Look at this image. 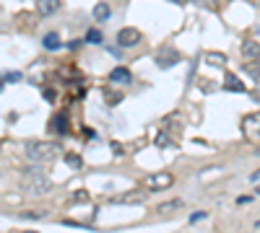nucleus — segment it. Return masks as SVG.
Masks as SVG:
<instances>
[{
    "mask_svg": "<svg viewBox=\"0 0 260 233\" xmlns=\"http://www.w3.org/2000/svg\"><path fill=\"white\" fill-rule=\"evenodd\" d=\"M242 55L250 57V60H257V42H247L242 47Z\"/></svg>",
    "mask_w": 260,
    "mask_h": 233,
    "instance_id": "ddd939ff",
    "label": "nucleus"
},
{
    "mask_svg": "<svg viewBox=\"0 0 260 233\" xmlns=\"http://www.w3.org/2000/svg\"><path fill=\"white\" fill-rule=\"evenodd\" d=\"M255 199V194H250V197H239L237 202H239V205H247V202H252Z\"/></svg>",
    "mask_w": 260,
    "mask_h": 233,
    "instance_id": "a878e982",
    "label": "nucleus"
},
{
    "mask_svg": "<svg viewBox=\"0 0 260 233\" xmlns=\"http://www.w3.org/2000/svg\"><path fill=\"white\" fill-rule=\"evenodd\" d=\"M102 39H104V37H102L99 29H91L89 34H86V42H89V44H102Z\"/></svg>",
    "mask_w": 260,
    "mask_h": 233,
    "instance_id": "4468645a",
    "label": "nucleus"
},
{
    "mask_svg": "<svg viewBox=\"0 0 260 233\" xmlns=\"http://www.w3.org/2000/svg\"><path fill=\"white\" fill-rule=\"evenodd\" d=\"M42 93H44V99H47V101H50V104H52V101H55V99H57V96H55V88H44V91H42Z\"/></svg>",
    "mask_w": 260,
    "mask_h": 233,
    "instance_id": "5701e85b",
    "label": "nucleus"
},
{
    "mask_svg": "<svg viewBox=\"0 0 260 233\" xmlns=\"http://www.w3.org/2000/svg\"><path fill=\"white\" fill-rule=\"evenodd\" d=\"M156 145H159V148H166V145H172L169 135H166V132H159V135H156Z\"/></svg>",
    "mask_w": 260,
    "mask_h": 233,
    "instance_id": "a211bd4d",
    "label": "nucleus"
},
{
    "mask_svg": "<svg viewBox=\"0 0 260 233\" xmlns=\"http://www.w3.org/2000/svg\"><path fill=\"white\" fill-rule=\"evenodd\" d=\"M60 153V145L55 143H42V140H29L26 143V158L34 163H47Z\"/></svg>",
    "mask_w": 260,
    "mask_h": 233,
    "instance_id": "f03ea898",
    "label": "nucleus"
},
{
    "mask_svg": "<svg viewBox=\"0 0 260 233\" xmlns=\"http://www.w3.org/2000/svg\"><path fill=\"white\" fill-rule=\"evenodd\" d=\"M112 150H115V155H122V145L120 143H112Z\"/></svg>",
    "mask_w": 260,
    "mask_h": 233,
    "instance_id": "bb28decb",
    "label": "nucleus"
},
{
    "mask_svg": "<svg viewBox=\"0 0 260 233\" xmlns=\"http://www.w3.org/2000/svg\"><path fill=\"white\" fill-rule=\"evenodd\" d=\"M104 99H107V104H120L122 101V93H112L110 88L104 91Z\"/></svg>",
    "mask_w": 260,
    "mask_h": 233,
    "instance_id": "dca6fc26",
    "label": "nucleus"
},
{
    "mask_svg": "<svg viewBox=\"0 0 260 233\" xmlns=\"http://www.w3.org/2000/svg\"><path fill=\"white\" fill-rule=\"evenodd\" d=\"M50 132H55V135H68V114H55L52 117V122H50Z\"/></svg>",
    "mask_w": 260,
    "mask_h": 233,
    "instance_id": "0eeeda50",
    "label": "nucleus"
},
{
    "mask_svg": "<svg viewBox=\"0 0 260 233\" xmlns=\"http://www.w3.org/2000/svg\"><path fill=\"white\" fill-rule=\"evenodd\" d=\"M177 62H180V52H177V50H161V52L156 55V65H159L161 70L177 65Z\"/></svg>",
    "mask_w": 260,
    "mask_h": 233,
    "instance_id": "39448f33",
    "label": "nucleus"
},
{
    "mask_svg": "<svg viewBox=\"0 0 260 233\" xmlns=\"http://www.w3.org/2000/svg\"><path fill=\"white\" fill-rule=\"evenodd\" d=\"M138 42H141V31L133 29V26H125L117 34V44L120 47H133V44H138Z\"/></svg>",
    "mask_w": 260,
    "mask_h": 233,
    "instance_id": "20e7f679",
    "label": "nucleus"
},
{
    "mask_svg": "<svg viewBox=\"0 0 260 233\" xmlns=\"http://www.w3.org/2000/svg\"><path fill=\"white\" fill-rule=\"evenodd\" d=\"M133 81V73L128 68H115L110 73V83H120V86H128Z\"/></svg>",
    "mask_w": 260,
    "mask_h": 233,
    "instance_id": "6e6552de",
    "label": "nucleus"
},
{
    "mask_svg": "<svg viewBox=\"0 0 260 233\" xmlns=\"http://www.w3.org/2000/svg\"><path fill=\"white\" fill-rule=\"evenodd\" d=\"M224 86H226L229 91H234V93H244V83L239 81L234 73H229V70H226V75H224Z\"/></svg>",
    "mask_w": 260,
    "mask_h": 233,
    "instance_id": "1a4fd4ad",
    "label": "nucleus"
},
{
    "mask_svg": "<svg viewBox=\"0 0 260 233\" xmlns=\"http://www.w3.org/2000/svg\"><path fill=\"white\" fill-rule=\"evenodd\" d=\"M110 16H112V8L107 6V3H99V6L94 8V19H97L99 24H104V21H110Z\"/></svg>",
    "mask_w": 260,
    "mask_h": 233,
    "instance_id": "9d476101",
    "label": "nucleus"
},
{
    "mask_svg": "<svg viewBox=\"0 0 260 233\" xmlns=\"http://www.w3.org/2000/svg\"><path fill=\"white\" fill-rule=\"evenodd\" d=\"M60 0H37V13L42 16V19H47V16H55L60 11Z\"/></svg>",
    "mask_w": 260,
    "mask_h": 233,
    "instance_id": "423d86ee",
    "label": "nucleus"
},
{
    "mask_svg": "<svg viewBox=\"0 0 260 233\" xmlns=\"http://www.w3.org/2000/svg\"><path fill=\"white\" fill-rule=\"evenodd\" d=\"M21 186L29 194H42V192L50 189V179L44 176L42 166L39 168H24L21 171Z\"/></svg>",
    "mask_w": 260,
    "mask_h": 233,
    "instance_id": "f257e3e1",
    "label": "nucleus"
},
{
    "mask_svg": "<svg viewBox=\"0 0 260 233\" xmlns=\"http://www.w3.org/2000/svg\"><path fill=\"white\" fill-rule=\"evenodd\" d=\"M24 233H37V230H24Z\"/></svg>",
    "mask_w": 260,
    "mask_h": 233,
    "instance_id": "c756f323",
    "label": "nucleus"
},
{
    "mask_svg": "<svg viewBox=\"0 0 260 233\" xmlns=\"http://www.w3.org/2000/svg\"><path fill=\"white\" fill-rule=\"evenodd\" d=\"M180 3H185V0H180Z\"/></svg>",
    "mask_w": 260,
    "mask_h": 233,
    "instance_id": "7c9ffc66",
    "label": "nucleus"
},
{
    "mask_svg": "<svg viewBox=\"0 0 260 233\" xmlns=\"http://www.w3.org/2000/svg\"><path fill=\"white\" fill-rule=\"evenodd\" d=\"M42 44H44V50H50V52H55V50H60V37L55 34V31H50V34H44Z\"/></svg>",
    "mask_w": 260,
    "mask_h": 233,
    "instance_id": "9b49d317",
    "label": "nucleus"
},
{
    "mask_svg": "<svg viewBox=\"0 0 260 233\" xmlns=\"http://www.w3.org/2000/svg\"><path fill=\"white\" fill-rule=\"evenodd\" d=\"M203 217H208V212L198 210V212H193V215H190V223H198V220H203Z\"/></svg>",
    "mask_w": 260,
    "mask_h": 233,
    "instance_id": "aec40b11",
    "label": "nucleus"
},
{
    "mask_svg": "<svg viewBox=\"0 0 260 233\" xmlns=\"http://www.w3.org/2000/svg\"><path fill=\"white\" fill-rule=\"evenodd\" d=\"M6 81H11V83H19V81H21V73H8V75H6Z\"/></svg>",
    "mask_w": 260,
    "mask_h": 233,
    "instance_id": "b1692460",
    "label": "nucleus"
},
{
    "mask_svg": "<svg viewBox=\"0 0 260 233\" xmlns=\"http://www.w3.org/2000/svg\"><path fill=\"white\" fill-rule=\"evenodd\" d=\"M83 135H86L89 140H94V137H97V132H94V130H91V127H83Z\"/></svg>",
    "mask_w": 260,
    "mask_h": 233,
    "instance_id": "393cba45",
    "label": "nucleus"
},
{
    "mask_svg": "<svg viewBox=\"0 0 260 233\" xmlns=\"http://www.w3.org/2000/svg\"><path fill=\"white\" fill-rule=\"evenodd\" d=\"M0 145H3V143H0Z\"/></svg>",
    "mask_w": 260,
    "mask_h": 233,
    "instance_id": "2f4dec72",
    "label": "nucleus"
},
{
    "mask_svg": "<svg viewBox=\"0 0 260 233\" xmlns=\"http://www.w3.org/2000/svg\"><path fill=\"white\" fill-rule=\"evenodd\" d=\"M172 184H175L172 174H151V176H146V189H151V192L166 189V186H172Z\"/></svg>",
    "mask_w": 260,
    "mask_h": 233,
    "instance_id": "7ed1b4c3",
    "label": "nucleus"
},
{
    "mask_svg": "<svg viewBox=\"0 0 260 233\" xmlns=\"http://www.w3.org/2000/svg\"><path fill=\"white\" fill-rule=\"evenodd\" d=\"M180 207H182V199H172V202H161V205L156 207V212L159 215H169V212H175Z\"/></svg>",
    "mask_w": 260,
    "mask_h": 233,
    "instance_id": "f8f14e48",
    "label": "nucleus"
},
{
    "mask_svg": "<svg viewBox=\"0 0 260 233\" xmlns=\"http://www.w3.org/2000/svg\"><path fill=\"white\" fill-rule=\"evenodd\" d=\"M216 3H229V0H216Z\"/></svg>",
    "mask_w": 260,
    "mask_h": 233,
    "instance_id": "c85d7f7f",
    "label": "nucleus"
},
{
    "mask_svg": "<svg viewBox=\"0 0 260 233\" xmlns=\"http://www.w3.org/2000/svg\"><path fill=\"white\" fill-rule=\"evenodd\" d=\"M65 163L73 166V168H81L83 161H81V155H75V153H65Z\"/></svg>",
    "mask_w": 260,
    "mask_h": 233,
    "instance_id": "2eb2a0df",
    "label": "nucleus"
},
{
    "mask_svg": "<svg viewBox=\"0 0 260 233\" xmlns=\"http://www.w3.org/2000/svg\"><path fill=\"white\" fill-rule=\"evenodd\" d=\"M44 212H32V210H26V212H21V217H26V220H37V217H42Z\"/></svg>",
    "mask_w": 260,
    "mask_h": 233,
    "instance_id": "412c9836",
    "label": "nucleus"
},
{
    "mask_svg": "<svg viewBox=\"0 0 260 233\" xmlns=\"http://www.w3.org/2000/svg\"><path fill=\"white\" fill-rule=\"evenodd\" d=\"M3 86H6V81H3V78H0V91H3Z\"/></svg>",
    "mask_w": 260,
    "mask_h": 233,
    "instance_id": "cd10ccee",
    "label": "nucleus"
},
{
    "mask_svg": "<svg viewBox=\"0 0 260 233\" xmlns=\"http://www.w3.org/2000/svg\"><path fill=\"white\" fill-rule=\"evenodd\" d=\"M206 60H208V62H216V65H221V62H226V57H224L221 52H213V55H208Z\"/></svg>",
    "mask_w": 260,
    "mask_h": 233,
    "instance_id": "6ab92c4d",
    "label": "nucleus"
},
{
    "mask_svg": "<svg viewBox=\"0 0 260 233\" xmlns=\"http://www.w3.org/2000/svg\"><path fill=\"white\" fill-rule=\"evenodd\" d=\"M244 130H252V132H257V114H252V117H247V119H244Z\"/></svg>",
    "mask_w": 260,
    "mask_h": 233,
    "instance_id": "f3484780",
    "label": "nucleus"
},
{
    "mask_svg": "<svg viewBox=\"0 0 260 233\" xmlns=\"http://www.w3.org/2000/svg\"><path fill=\"white\" fill-rule=\"evenodd\" d=\"M73 202H89V192H75V194H73Z\"/></svg>",
    "mask_w": 260,
    "mask_h": 233,
    "instance_id": "4be33fe9",
    "label": "nucleus"
}]
</instances>
